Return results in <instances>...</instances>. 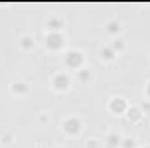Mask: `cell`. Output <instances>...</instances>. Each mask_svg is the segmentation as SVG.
<instances>
[{
    "label": "cell",
    "instance_id": "1",
    "mask_svg": "<svg viewBox=\"0 0 150 148\" xmlns=\"http://www.w3.org/2000/svg\"><path fill=\"white\" fill-rule=\"evenodd\" d=\"M61 131L67 136H77V134H80V131H82V120H80V117H77V115L65 117L63 122H61Z\"/></svg>",
    "mask_w": 150,
    "mask_h": 148
},
{
    "label": "cell",
    "instance_id": "2",
    "mask_svg": "<svg viewBox=\"0 0 150 148\" xmlns=\"http://www.w3.org/2000/svg\"><path fill=\"white\" fill-rule=\"evenodd\" d=\"M63 63L70 70H80L84 66V54L77 49H68L63 56Z\"/></svg>",
    "mask_w": 150,
    "mask_h": 148
},
{
    "label": "cell",
    "instance_id": "3",
    "mask_svg": "<svg viewBox=\"0 0 150 148\" xmlns=\"http://www.w3.org/2000/svg\"><path fill=\"white\" fill-rule=\"evenodd\" d=\"M51 85L56 92H67L72 85V80L67 72H56L51 78Z\"/></svg>",
    "mask_w": 150,
    "mask_h": 148
},
{
    "label": "cell",
    "instance_id": "4",
    "mask_svg": "<svg viewBox=\"0 0 150 148\" xmlns=\"http://www.w3.org/2000/svg\"><path fill=\"white\" fill-rule=\"evenodd\" d=\"M65 40L67 38H65V35L61 32H47L45 33V38H44L45 47L49 51H61L65 47Z\"/></svg>",
    "mask_w": 150,
    "mask_h": 148
},
{
    "label": "cell",
    "instance_id": "5",
    "mask_svg": "<svg viewBox=\"0 0 150 148\" xmlns=\"http://www.w3.org/2000/svg\"><path fill=\"white\" fill-rule=\"evenodd\" d=\"M107 108L115 113V115H122V113H126L127 111V101L124 99V98H120V96H113L108 99V103H107Z\"/></svg>",
    "mask_w": 150,
    "mask_h": 148
},
{
    "label": "cell",
    "instance_id": "6",
    "mask_svg": "<svg viewBox=\"0 0 150 148\" xmlns=\"http://www.w3.org/2000/svg\"><path fill=\"white\" fill-rule=\"evenodd\" d=\"M63 26H65V19L61 16H58V14L49 16V19H47V32H61Z\"/></svg>",
    "mask_w": 150,
    "mask_h": 148
},
{
    "label": "cell",
    "instance_id": "7",
    "mask_svg": "<svg viewBox=\"0 0 150 148\" xmlns=\"http://www.w3.org/2000/svg\"><path fill=\"white\" fill-rule=\"evenodd\" d=\"M9 89H11V92L16 94V96H25V94L30 91V85H28V82H25V80H14V82H11Z\"/></svg>",
    "mask_w": 150,
    "mask_h": 148
},
{
    "label": "cell",
    "instance_id": "8",
    "mask_svg": "<svg viewBox=\"0 0 150 148\" xmlns=\"http://www.w3.org/2000/svg\"><path fill=\"white\" fill-rule=\"evenodd\" d=\"M105 30H107L112 37H119V33H120V30H122V23H120L117 18H110V19H107V23H105Z\"/></svg>",
    "mask_w": 150,
    "mask_h": 148
},
{
    "label": "cell",
    "instance_id": "9",
    "mask_svg": "<svg viewBox=\"0 0 150 148\" xmlns=\"http://www.w3.org/2000/svg\"><path fill=\"white\" fill-rule=\"evenodd\" d=\"M122 145V136H120V132H108L107 136H105V147L107 148H119Z\"/></svg>",
    "mask_w": 150,
    "mask_h": 148
},
{
    "label": "cell",
    "instance_id": "10",
    "mask_svg": "<svg viewBox=\"0 0 150 148\" xmlns=\"http://www.w3.org/2000/svg\"><path fill=\"white\" fill-rule=\"evenodd\" d=\"M126 115H127V120H131V122H140L143 118V111L140 106H129Z\"/></svg>",
    "mask_w": 150,
    "mask_h": 148
},
{
    "label": "cell",
    "instance_id": "11",
    "mask_svg": "<svg viewBox=\"0 0 150 148\" xmlns=\"http://www.w3.org/2000/svg\"><path fill=\"white\" fill-rule=\"evenodd\" d=\"M77 78H79V82L87 84V82L93 78V70H91L89 66H82L80 70H77Z\"/></svg>",
    "mask_w": 150,
    "mask_h": 148
},
{
    "label": "cell",
    "instance_id": "12",
    "mask_svg": "<svg viewBox=\"0 0 150 148\" xmlns=\"http://www.w3.org/2000/svg\"><path fill=\"white\" fill-rule=\"evenodd\" d=\"M19 47L25 49V51L33 49V47H35V38L32 37V35H23V37H19Z\"/></svg>",
    "mask_w": 150,
    "mask_h": 148
},
{
    "label": "cell",
    "instance_id": "13",
    "mask_svg": "<svg viewBox=\"0 0 150 148\" xmlns=\"http://www.w3.org/2000/svg\"><path fill=\"white\" fill-rule=\"evenodd\" d=\"M115 56H117V52L110 47V44L108 45H103V49H101V59L103 61H113Z\"/></svg>",
    "mask_w": 150,
    "mask_h": 148
},
{
    "label": "cell",
    "instance_id": "14",
    "mask_svg": "<svg viewBox=\"0 0 150 148\" xmlns=\"http://www.w3.org/2000/svg\"><path fill=\"white\" fill-rule=\"evenodd\" d=\"M110 47H112L113 51L119 54V52H122V51L126 49V42H124V38H120V37H113L112 44H110Z\"/></svg>",
    "mask_w": 150,
    "mask_h": 148
},
{
    "label": "cell",
    "instance_id": "15",
    "mask_svg": "<svg viewBox=\"0 0 150 148\" xmlns=\"http://www.w3.org/2000/svg\"><path fill=\"white\" fill-rule=\"evenodd\" d=\"M122 148H136V141L133 140V138H122V145H120Z\"/></svg>",
    "mask_w": 150,
    "mask_h": 148
},
{
    "label": "cell",
    "instance_id": "16",
    "mask_svg": "<svg viewBox=\"0 0 150 148\" xmlns=\"http://www.w3.org/2000/svg\"><path fill=\"white\" fill-rule=\"evenodd\" d=\"M86 148H100V141L96 138H89L86 141Z\"/></svg>",
    "mask_w": 150,
    "mask_h": 148
},
{
    "label": "cell",
    "instance_id": "17",
    "mask_svg": "<svg viewBox=\"0 0 150 148\" xmlns=\"http://www.w3.org/2000/svg\"><path fill=\"white\" fill-rule=\"evenodd\" d=\"M140 108H142V111H143V113L150 111V101H149V99H145V101H143V103L140 105Z\"/></svg>",
    "mask_w": 150,
    "mask_h": 148
},
{
    "label": "cell",
    "instance_id": "18",
    "mask_svg": "<svg viewBox=\"0 0 150 148\" xmlns=\"http://www.w3.org/2000/svg\"><path fill=\"white\" fill-rule=\"evenodd\" d=\"M11 141H12L11 134H2V143H11Z\"/></svg>",
    "mask_w": 150,
    "mask_h": 148
},
{
    "label": "cell",
    "instance_id": "19",
    "mask_svg": "<svg viewBox=\"0 0 150 148\" xmlns=\"http://www.w3.org/2000/svg\"><path fill=\"white\" fill-rule=\"evenodd\" d=\"M145 96H147L145 99H149L150 101V80L147 82V85H145Z\"/></svg>",
    "mask_w": 150,
    "mask_h": 148
},
{
    "label": "cell",
    "instance_id": "20",
    "mask_svg": "<svg viewBox=\"0 0 150 148\" xmlns=\"http://www.w3.org/2000/svg\"><path fill=\"white\" fill-rule=\"evenodd\" d=\"M38 120H49V117H47V115H44V113H42V115H38Z\"/></svg>",
    "mask_w": 150,
    "mask_h": 148
},
{
    "label": "cell",
    "instance_id": "21",
    "mask_svg": "<svg viewBox=\"0 0 150 148\" xmlns=\"http://www.w3.org/2000/svg\"><path fill=\"white\" fill-rule=\"evenodd\" d=\"M35 148H44V143H37V147Z\"/></svg>",
    "mask_w": 150,
    "mask_h": 148
},
{
    "label": "cell",
    "instance_id": "22",
    "mask_svg": "<svg viewBox=\"0 0 150 148\" xmlns=\"http://www.w3.org/2000/svg\"><path fill=\"white\" fill-rule=\"evenodd\" d=\"M140 148H150V143H147V145H143V147H140Z\"/></svg>",
    "mask_w": 150,
    "mask_h": 148
},
{
    "label": "cell",
    "instance_id": "23",
    "mask_svg": "<svg viewBox=\"0 0 150 148\" xmlns=\"http://www.w3.org/2000/svg\"><path fill=\"white\" fill-rule=\"evenodd\" d=\"M52 148H63V147H52Z\"/></svg>",
    "mask_w": 150,
    "mask_h": 148
}]
</instances>
